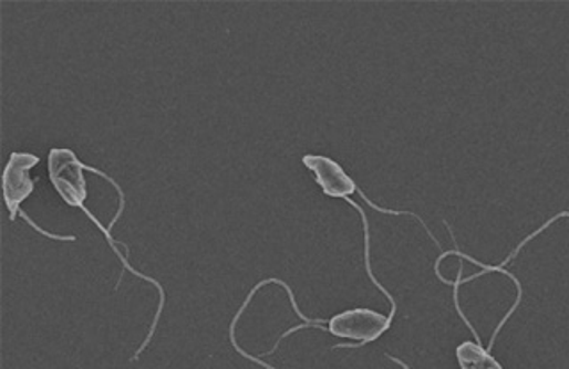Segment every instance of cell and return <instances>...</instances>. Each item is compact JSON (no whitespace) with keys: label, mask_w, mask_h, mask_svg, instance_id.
<instances>
[{"label":"cell","mask_w":569,"mask_h":369,"mask_svg":"<svg viewBox=\"0 0 569 369\" xmlns=\"http://www.w3.org/2000/svg\"><path fill=\"white\" fill-rule=\"evenodd\" d=\"M86 164L79 160L77 155L69 148L50 149L49 178L54 184L55 192L64 203L72 208L86 207L87 183Z\"/></svg>","instance_id":"1"},{"label":"cell","mask_w":569,"mask_h":369,"mask_svg":"<svg viewBox=\"0 0 569 369\" xmlns=\"http://www.w3.org/2000/svg\"><path fill=\"white\" fill-rule=\"evenodd\" d=\"M390 325L392 316L381 315L366 307H356L334 315L328 324V330L337 338L372 342L380 339L390 329Z\"/></svg>","instance_id":"2"},{"label":"cell","mask_w":569,"mask_h":369,"mask_svg":"<svg viewBox=\"0 0 569 369\" xmlns=\"http://www.w3.org/2000/svg\"><path fill=\"white\" fill-rule=\"evenodd\" d=\"M38 164H40V157L23 154V151L11 154L10 160L6 164L2 172V192H4L6 207L11 213V221L19 215L20 204L34 192L31 171Z\"/></svg>","instance_id":"3"},{"label":"cell","mask_w":569,"mask_h":369,"mask_svg":"<svg viewBox=\"0 0 569 369\" xmlns=\"http://www.w3.org/2000/svg\"><path fill=\"white\" fill-rule=\"evenodd\" d=\"M304 167L312 171L315 181L328 198L348 199L358 192L353 178L344 171V167L324 155H304Z\"/></svg>","instance_id":"4"},{"label":"cell","mask_w":569,"mask_h":369,"mask_svg":"<svg viewBox=\"0 0 569 369\" xmlns=\"http://www.w3.org/2000/svg\"><path fill=\"white\" fill-rule=\"evenodd\" d=\"M457 362L462 369H504L480 342L465 341L456 348Z\"/></svg>","instance_id":"5"}]
</instances>
